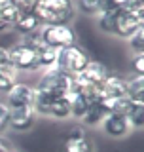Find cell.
Wrapping results in <instances>:
<instances>
[{
    "mask_svg": "<svg viewBox=\"0 0 144 152\" xmlns=\"http://www.w3.org/2000/svg\"><path fill=\"white\" fill-rule=\"evenodd\" d=\"M34 15L42 25H70L76 17L74 0H38Z\"/></svg>",
    "mask_w": 144,
    "mask_h": 152,
    "instance_id": "6da1fadb",
    "label": "cell"
},
{
    "mask_svg": "<svg viewBox=\"0 0 144 152\" xmlns=\"http://www.w3.org/2000/svg\"><path fill=\"white\" fill-rule=\"evenodd\" d=\"M138 28H144V6H125L114 13L112 36L127 40Z\"/></svg>",
    "mask_w": 144,
    "mask_h": 152,
    "instance_id": "7a4b0ae2",
    "label": "cell"
},
{
    "mask_svg": "<svg viewBox=\"0 0 144 152\" xmlns=\"http://www.w3.org/2000/svg\"><path fill=\"white\" fill-rule=\"evenodd\" d=\"M70 86H72V74L65 72L59 66H51L47 70H42V76L38 78V82L34 86V89L44 91L49 97H65L70 93Z\"/></svg>",
    "mask_w": 144,
    "mask_h": 152,
    "instance_id": "3957f363",
    "label": "cell"
},
{
    "mask_svg": "<svg viewBox=\"0 0 144 152\" xmlns=\"http://www.w3.org/2000/svg\"><path fill=\"white\" fill-rule=\"evenodd\" d=\"M89 61H91V57L87 55V51L81 50L78 44H74V46L63 48V50H57L55 65L59 66V69H63L65 72L76 76L89 65Z\"/></svg>",
    "mask_w": 144,
    "mask_h": 152,
    "instance_id": "277c9868",
    "label": "cell"
},
{
    "mask_svg": "<svg viewBox=\"0 0 144 152\" xmlns=\"http://www.w3.org/2000/svg\"><path fill=\"white\" fill-rule=\"evenodd\" d=\"M40 38L47 48H53V50H63V48L74 46L76 40H78L76 31L70 25H42Z\"/></svg>",
    "mask_w": 144,
    "mask_h": 152,
    "instance_id": "5b68a950",
    "label": "cell"
},
{
    "mask_svg": "<svg viewBox=\"0 0 144 152\" xmlns=\"http://www.w3.org/2000/svg\"><path fill=\"white\" fill-rule=\"evenodd\" d=\"M9 57H12V66L17 72H36L38 70L36 51L23 42H17L15 46L9 48Z\"/></svg>",
    "mask_w": 144,
    "mask_h": 152,
    "instance_id": "8992f818",
    "label": "cell"
},
{
    "mask_svg": "<svg viewBox=\"0 0 144 152\" xmlns=\"http://www.w3.org/2000/svg\"><path fill=\"white\" fill-rule=\"evenodd\" d=\"M34 99V86H28L25 82H15L13 88L6 93L4 103L9 108H21V107H32Z\"/></svg>",
    "mask_w": 144,
    "mask_h": 152,
    "instance_id": "52a82bcc",
    "label": "cell"
},
{
    "mask_svg": "<svg viewBox=\"0 0 144 152\" xmlns=\"http://www.w3.org/2000/svg\"><path fill=\"white\" fill-rule=\"evenodd\" d=\"M63 152H95V145L84 127H72L63 141Z\"/></svg>",
    "mask_w": 144,
    "mask_h": 152,
    "instance_id": "ba28073f",
    "label": "cell"
},
{
    "mask_svg": "<svg viewBox=\"0 0 144 152\" xmlns=\"http://www.w3.org/2000/svg\"><path fill=\"white\" fill-rule=\"evenodd\" d=\"M100 129L104 131V135L110 139H123L131 133V126H129L127 118L123 114H114L108 112V116L104 118V122L100 124Z\"/></svg>",
    "mask_w": 144,
    "mask_h": 152,
    "instance_id": "9c48e42d",
    "label": "cell"
},
{
    "mask_svg": "<svg viewBox=\"0 0 144 152\" xmlns=\"http://www.w3.org/2000/svg\"><path fill=\"white\" fill-rule=\"evenodd\" d=\"M36 112L32 107L9 108V127L15 131H28L36 124Z\"/></svg>",
    "mask_w": 144,
    "mask_h": 152,
    "instance_id": "30bf717a",
    "label": "cell"
},
{
    "mask_svg": "<svg viewBox=\"0 0 144 152\" xmlns=\"http://www.w3.org/2000/svg\"><path fill=\"white\" fill-rule=\"evenodd\" d=\"M119 97H127V84L125 78L116 74H110L104 84L100 86V101H112V99H119Z\"/></svg>",
    "mask_w": 144,
    "mask_h": 152,
    "instance_id": "8fae6325",
    "label": "cell"
},
{
    "mask_svg": "<svg viewBox=\"0 0 144 152\" xmlns=\"http://www.w3.org/2000/svg\"><path fill=\"white\" fill-rule=\"evenodd\" d=\"M108 116V108L106 104H104L100 99H97V101H93L89 104L87 112L84 114V118H81V124H84L85 127H100V124L104 122V118Z\"/></svg>",
    "mask_w": 144,
    "mask_h": 152,
    "instance_id": "7c38bea8",
    "label": "cell"
},
{
    "mask_svg": "<svg viewBox=\"0 0 144 152\" xmlns=\"http://www.w3.org/2000/svg\"><path fill=\"white\" fill-rule=\"evenodd\" d=\"M40 27H42V23H40V19L34 15V12H25L17 17L15 25H13V31H17L21 36H27V34H31V32H36Z\"/></svg>",
    "mask_w": 144,
    "mask_h": 152,
    "instance_id": "4fadbf2b",
    "label": "cell"
},
{
    "mask_svg": "<svg viewBox=\"0 0 144 152\" xmlns=\"http://www.w3.org/2000/svg\"><path fill=\"white\" fill-rule=\"evenodd\" d=\"M93 101H89L84 93H78V91H72L68 93V104H70V118H76V120H81L84 114L87 112L89 104Z\"/></svg>",
    "mask_w": 144,
    "mask_h": 152,
    "instance_id": "5bb4252c",
    "label": "cell"
},
{
    "mask_svg": "<svg viewBox=\"0 0 144 152\" xmlns=\"http://www.w3.org/2000/svg\"><path fill=\"white\" fill-rule=\"evenodd\" d=\"M125 84H127V97L133 103H144V76L133 74L129 80H125Z\"/></svg>",
    "mask_w": 144,
    "mask_h": 152,
    "instance_id": "9a60e30c",
    "label": "cell"
},
{
    "mask_svg": "<svg viewBox=\"0 0 144 152\" xmlns=\"http://www.w3.org/2000/svg\"><path fill=\"white\" fill-rule=\"evenodd\" d=\"M36 61H38V70H47L51 66H55V61H57V50L53 48H47L46 44L42 48L36 50Z\"/></svg>",
    "mask_w": 144,
    "mask_h": 152,
    "instance_id": "2e32d148",
    "label": "cell"
},
{
    "mask_svg": "<svg viewBox=\"0 0 144 152\" xmlns=\"http://www.w3.org/2000/svg\"><path fill=\"white\" fill-rule=\"evenodd\" d=\"M49 118H55V120H66V118H70L68 95L53 99V103H51V107H49Z\"/></svg>",
    "mask_w": 144,
    "mask_h": 152,
    "instance_id": "e0dca14e",
    "label": "cell"
},
{
    "mask_svg": "<svg viewBox=\"0 0 144 152\" xmlns=\"http://www.w3.org/2000/svg\"><path fill=\"white\" fill-rule=\"evenodd\" d=\"M131 129H142L144 127V103H133L129 112L125 114Z\"/></svg>",
    "mask_w": 144,
    "mask_h": 152,
    "instance_id": "ac0fdd59",
    "label": "cell"
},
{
    "mask_svg": "<svg viewBox=\"0 0 144 152\" xmlns=\"http://www.w3.org/2000/svg\"><path fill=\"white\" fill-rule=\"evenodd\" d=\"M19 78V72L13 66H9V69H0V93L6 95L9 89L13 88V84L17 82Z\"/></svg>",
    "mask_w": 144,
    "mask_h": 152,
    "instance_id": "d6986e66",
    "label": "cell"
},
{
    "mask_svg": "<svg viewBox=\"0 0 144 152\" xmlns=\"http://www.w3.org/2000/svg\"><path fill=\"white\" fill-rule=\"evenodd\" d=\"M100 4L103 0H74L76 12H80L81 15H97L100 12Z\"/></svg>",
    "mask_w": 144,
    "mask_h": 152,
    "instance_id": "ffe728a7",
    "label": "cell"
},
{
    "mask_svg": "<svg viewBox=\"0 0 144 152\" xmlns=\"http://www.w3.org/2000/svg\"><path fill=\"white\" fill-rule=\"evenodd\" d=\"M104 104H106L108 112H114V114H125L129 112V108H131L133 101L129 97H119V99H112V101H103Z\"/></svg>",
    "mask_w": 144,
    "mask_h": 152,
    "instance_id": "44dd1931",
    "label": "cell"
},
{
    "mask_svg": "<svg viewBox=\"0 0 144 152\" xmlns=\"http://www.w3.org/2000/svg\"><path fill=\"white\" fill-rule=\"evenodd\" d=\"M127 42L133 53H144V28H138L133 36L127 38Z\"/></svg>",
    "mask_w": 144,
    "mask_h": 152,
    "instance_id": "7402d4cb",
    "label": "cell"
},
{
    "mask_svg": "<svg viewBox=\"0 0 144 152\" xmlns=\"http://www.w3.org/2000/svg\"><path fill=\"white\" fill-rule=\"evenodd\" d=\"M9 127V107L4 101H0V135H4Z\"/></svg>",
    "mask_w": 144,
    "mask_h": 152,
    "instance_id": "603a6c76",
    "label": "cell"
},
{
    "mask_svg": "<svg viewBox=\"0 0 144 152\" xmlns=\"http://www.w3.org/2000/svg\"><path fill=\"white\" fill-rule=\"evenodd\" d=\"M131 65L135 76H144V53H133Z\"/></svg>",
    "mask_w": 144,
    "mask_h": 152,
    "instance_id": "cb8c5ba5",
    "label": "cell"
},
{
    "mask_svg": "<svg viewBox=\"0 0 144 152\" xmlns=\"http://www.w3.org/2000/svg\"><path fill=\"white\" fill-rule=\"evenodd\" d=\"M12 66V57H9V48L0 46V69H9Z\"/></svg>",
    "mask_w": 144,
    "mask_h": 152,
    "instance_id": "d4e9b609",
    "label": "cell"
},
{
    "mask_svg": "<svg viewBox=\"0 0 144 152\" xmlns=\"http://www.w3.org/2000/svg\"><path fill=\"white\" fill-rule=\"evenodd\" d=\"M13 2H15L17 6H19L21 13H25V12H34V8H36L38 0H13Z\"/></svg>",
    "mask_w": 144,
    "mask_h": 152,
    "instance_id": "484cf974",
    "label": "cell"
},
{
    "mask_svg": "<svg viewBox=\"0 0 144 152\" xmlns=\"http://www.w3.org/2000/svg\"><path fill=\"white\" fill-rule=\"evenodd\" d=\"M13 150V146H12V142H9L8 137H4V135H0V152H12Z\"/></svg>",
    "mask_w": 144,
    "mask_h": 152,
    "instance_id": "4316f807",
    "label": "cell"
},
{
    "mask_svg": "<svg viewBox=\"0 0 144 152\" xmlns=\"http://www.w3.org/2000/svg\"><path fill=\"white\" fill-rule=\"evenodd\" d=\"M125 6H144V0H123Z\"/></svg>",
    "mask_w": 144,
    "mask_h": 152,
    "instance_id": "83f0119b",
    "label": "cell"
},
{
    "mask_svg": "<svg viewBox=\"0 0 144 152\" xmlns=\"http://www.w3.org/2000/svg\"><path fill=\"white\" fill-rule=\"evenodd\" d=\"M12 152H19V150H12Z\"/></svg>",
    "mask_w": 144,
    "mask_h": 152,
    "instance_id": "f1b7e54d",
    "label": "cell"
}]
</instances>
